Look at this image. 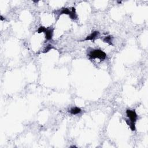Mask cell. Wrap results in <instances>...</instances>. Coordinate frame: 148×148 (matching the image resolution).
Returning <instances> with one entry per match:
<instances>
[{
  "label": "cell",
  "instance_id": "obj_7",
  "mask_svg": "<svg viewBox=\"0 0 148 148\" xmlns=\"http://www.w3.org/2000/svg\"><path fill=\"white\" fill-rule=\"evenodd\" d=\"M113 37L111 35L107 36V37H105L103 39V41L104 42L107 43L109 45H113Z\"/></svg>",
  "mask_w": 148,
  "mask_h": 148
},
{
  "label": "cell",
  "instance_id": "obj_5",
  "mask_svg": "<svg viewBox=\"0 0 148 148\" xmlns=\"http://www.w3.org/2000/svg\"><path fill=\"white\" fill-rule=\"evenodd\" d=\"M82 110L81 108L78 107H74L71 109L70 110V112L71 114L73 115H78L79 113H81Z\"/></svg>",
  "mask_w": 148,
  "mask_h": 148
},
{
  "label": "cell",
  "instance_id": "obj_8",
  "mask_svg": "<svg viewBox=\"0 0 148 148\" xmlns=\"http://www.w3.org/2000/svg\"><path fill=\"white\" fill-rule=\"evenodd\" d=\"M70 17L71 19H72V20H76V19H77V17H78L77 13H76V9L74 7H72L71 8V13L70 15Z\"/></svg>",
  "mask_w": 148,
  "mask_h": 148
},
{
  "label": "cell",
  "instance_id": "obj_12",
  "mask_svg": "<svg viewBox=\"0 0 148 148\" xmlns=\"http://www.w3.org/2000/svg\"><path fill=\"white\" fill-rule=\"evenodd\" d=\"M1 20L2 21V20H5V18H4L3 17H2V16H1Z\"/></svg>",
  "mask_w": 148,
  "mask_h": 148
},
{
  "label": "cell",
  "instance_id": "obj_1",
  "mask_svg": "<svg viewBox=\"0 0 148 148\" xmlns=\"http://www.w3.org/2000/svg\"><path fill=\"white\" fill-rule=\"evenodd\" d=\"M88 56L90 59H99L101 60H104L106 59V54L100 49H92Z\"/></svg>",
  "mask_w": 148,
  "mask_h": 148
},
{
  "label": "cell",
  "instance_id": "obj_11",
  "mask_svg": "<svg viewBox=\"0 0 148 148\" xmlns=\"http://www.w3.org/2000/svg\"><path fill=\"white\" fill-rule=\"evenodd\" d=\"M46 28H47L44 27V26H41V27H39V28H38L37 32H38V34H41V33H45V32L46 31Z\"/></svg>",
  "mask_w": 148,
  "mask_h": 148
},
{
  "label": "cell",
  "instance_id": "obj_10",
  "mask_svg": "<svg viewBox=\"0 0 148 148\" xmlns=\"http://www.w3.org/2000/svg\"><path fill=\"white\" fill-rule=\"evenodd\" d=\"M55 49V48H54L52 45H48L46 48H45V49H44V52H44V53H47V52H48L51 49Z\"/></svg>",
  "mask_w": 148,
  "mask_h": 148
},
{
  "label": "cell",
  "instance_id": "obj_4",
  "mask_svg": "<svg viewBox=\"0 0 148 148\" xmlns=\"http://www.w3.org/2000/svg\"><path fill=\"white\" fill-rule=\"evenodd\" d=\"M54 28H47L45 33V38L47 40H51L53 35Z\"/></svg>",
  "mask_w": 148,
  "mask_h": 148
},
{
  "label": "cell",
  "instance_id": "obj_9",
  "mask_svg": "<svg viewBox=\"0 0 148 148\" xmlns=\"http://www.w3.org/2000/svg\"><path fill=\"white\" fill-rule=\"evenodd\" d=\"M70 13H71V9H68V8H62L61 10L60 13H59V15L66 14V15H68L70 16Z\"/></svg>",
  "mask_w": 148,
  "mask_h": 148
},
{
  "label": "cell",
  "instance_id": "obj_6",
  "mask_svg": "<svg viewBox=\"0 0 148 148\" xmlns=\"http://www.w3.org/2000/svg\"><path fill=\"white\" fill-rule=\"evenodd\" d=\"M125 121L126 122V123L128 124V126L130 127L131 131H135V130H136V128H135V123L131 121L129 119H126Z\"/></svg>",
  "mask_w": 148,
  "mask_h": 148
},
{
  "label": "cell",
  "instance_id": "obj_2",
  "mask_svg": "<svg viewBox=\"0 0 148 148\" xmlns=\"http://www.w3.org/2000/svg\"><path fill=\"white\" fill-rule=\"evenodd\" d=\"M126 115L128 117V119L130 120L131 121L135 123L137 119V114L135 112V110H130V109H127L126 110Z\"/></svg>",
  "mask_w": 148,
  "mask_h": 148
},
{
  "label": "cell",
  "instance_id": "obj_3",
  "mask_svg": "<svg viewBox=\"0 0 148 148\" xmlns=\"http://www.w3.org/2000/svg\"><path fill=\"white\" fill-rule=\"evenodd\" d=\"M99 35V31H95L92 32V34H90L89 35H88L86 38H85V39L84 40V41H94L95 39H96L98 37Z\"/></svg>",
  "mask_w": 148,
  "mask_h": 148
}]
</instances>
